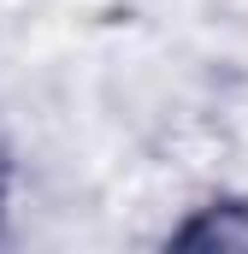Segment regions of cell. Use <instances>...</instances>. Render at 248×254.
Here are the masks:
<instances>
[{
  "mask_svg": "<svg viewBox=\"0 0 248 254\" xmlns=\"http://www.w3.org/2000/svg\"><path fill=\"white\" fill-rule=\"evenodd\" d=\"M166 254H248V195H213L166 237Z\"/></svg>",
  "mask_w": 248,
  "mask_h": 254,
  "instance_id": "1",
  "label": "cell"
},
{
  "mask_svg": "<svg viewBox=\"0 0 248 254\" xmlns=\"http://www.w3.org/2000/svg\"><path fill=\"white\" fill-rule=\"evenodd\" d=\"M6 213H12V160L0 154V231H6Z\"/></svg>",
  "mask_w": 248,
  "mask_h": 254,
  "instance_id": "2",
  "label": "cell"
}]
</instances>
